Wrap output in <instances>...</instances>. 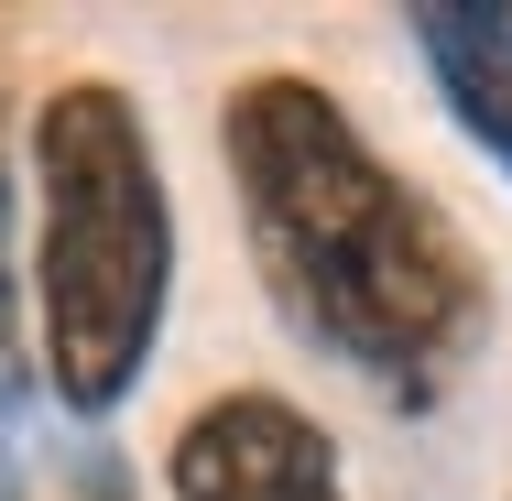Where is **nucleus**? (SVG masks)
<instances>
[{"instance_id":"1","label":"nucleus","mask_w":512,"mask_h":501,"mask_svg":"<svg viewBox=\"0 0 512 501\" xmlns=\"http://www.w3.org/2000/svg\"><path fill=\"white\" fill-rule=\"evenodd\" d=\"M218 153H229L251 262L295 316V338L360 371L371 393H393L404 414H425L491 316V284L447 229V207L414 175H393L382 142L316 77H240L218 109Z\"/></svg>"},{"instance_id":"2","label":"nucleus","mask_w":512,"mask_h":501,"mask_svg":"<svg viewBox=\"0 0 512 501\" xmlns=\"http://www.w3.org/2000/svg\"><path fill=\"white\" fill-rule=\"evenodd\" d=\"M33 295H44V382L77 425L142 382L164 295H175V197L131 88L66 77L33 109Z\"/></svg>"},{"instance_id":"3","label":"nucleus","mask_w":512,"mask_h":501,"mask_svg":"<svg viewBox=\"0 0 512 501\" xmlns=\"http://www.w3.org/2000/svg\"><path fill=\"white\" fill-rule=\"evenodd\" d=\"M164 491L175 501H349V469H338V436L295 393L251 382V393H207L175 425Z\"/></svg>"},{"instance_id":"4","label":"nucleus","mask_w":512,"mask_h":501,"mask_svg":"<svg viewBox=\"0 0 512 501\" xmlns=\"http://www.w3.org/2000/svg\"><path fill=\"white\" fill-rule=\"evenodd\" d=\"M414 44H425L447 109L469 120V142L512 175V0H425Z\"/></svg>"},{"instance_id":"5","label":"nucleus","mask_w":512,"mask_h":501,"mask_svg":"<svg viewBox=\"0 0 512 501\" xmlns=\"http://www.w3.org/2000/svg\"><path fill=\"white\" fill-rule=\"evenodd\" d=\"M0 501H131V480L109 458H77L55 425H11L0 447Z\"/></svg>"},{"instance_id":"6","label":"nucleus","mask_w":512,"mask_h":501,"mask_svg":"<svg viewBox=\"0 0 512 501\" xmlns=\"http://www.w3.org/2000/svg\"><path fill=\"white\" fill-rule=\"evenodd\" d=\"M0 360H11V131H0Z\"/></svg>"}]
</instances>
